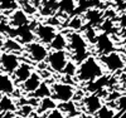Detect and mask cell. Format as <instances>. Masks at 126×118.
I'll list each match as a JSON object with an SVG mask.
<instances>
[{
    "mask_svg": "<svg viewBox=\"0 0 126 118\" xmlns=\"http://www.w3.org/2000/svg\"><path fill=\"white\" fill-rule=\"evenodd\" d=\"M105 68L101 64L100 59L96 57H88L83 63L78 64V70H77V76L76 79L81 83H94L102 77H105Z\"/></svg>",
    "mask_w": 126,
    "mask_h": 118,
    "instance_id": "cell-1",
    "label": "cell"
},
{
    "mask_svg": "<svg viewBox=\"0 0 126 118\" xmlns=\"http://www.w3.org/2000/svg\"><path fill=\"white\" fill-rule=\"evenodd\" d=\"M67 35H68V52L73 62L81 64L88 57H91L90 44L82 33L71 30V31H67Z\"/></svg>",
    "mask_w": 126,
    "mask_h": 118,
    "instance_id": "cell-2",
    "label": "cell"
},
{
    "mask_svg": "<svg viewBox=\"0 0 126 118\" xmlns=\"http://www.w3.org/2000/svg\"><path fill=\"white\" fill-rule=\"evenodd\" d=\"M49 53H50V50L47 45L35 40V41H32L24 47V54L23 55L27 57V62L34 63L38 66L40 63L47 62Z\"/></svg>",
    "mask_w": 126,
    "mask_h": 118,
    "instance_id": "cell-3",
    "label": "cell"
},
{
    "mask_svg": "<svg viewBox=\"0 0 126 118\" xmlns=\"http://www.w3.org/2000/svg\"><path fill=\"white\" fill-rule=\"evenodd\" d=\"M52 85V98L57 103H67L71 101H75L76 97V88L75 85L64 82H53Z\"/></svg>",
    "mask_w": 126,
    "mask_h": 118,
    "instance_id": "cell-4",
    "label": "cell"
},
{
    "mask_svg": "<svg viewBox=\"0 0 126 118\" xmlns=\"http://www.w3.org/2000/svg\"><path fill=\"white\" fill-rule=\"evenodd\" d=\"M98 59L107 73H116L120 70H125L126 59L120 52L115 50V52L109 53V54L100 55Z\"/></svg>",
    "mask_w": 126,
    "mask_h": 118,
    "instance_id": "cell-5",
    "label": "cell"
},
{
    "mask_svg": "<svg viewBox=\"0 0 126 118\" xmlns=\"http://www.w3.org/2000/svg\"><path fill=\"white\" fill-rule=\"evenodd\" d=\"M69 60H71V55L68 50L50 52L47 59V66H48V69L52 70L53 73L63 74Z\"/></svg>",
    "mask_w": 126,
    "mask_h": 118,
    "instance_id": "cell-6",
    "label": "cell"
},
{
    "mask_svg": "<svg viewBox=\"0 0 126 118\" xmlns=\"http://www.w3.org/2000/svg\"><path fill=\"white\" fill-rule=\"evenodd\" d=\"M22 57L18 54H13V53L8 52L0 53V70H1V73L13 76L15 70L19 68V66L22 64Z\"/></svg>",
    "mask_w": 126,
    "mask_h": 118,
    "instance_id": "cell-7",
    "label": "cell"
},
{
    "mask_svg": "<svg viewBox=\"0 0 126 118\" xmlns=\"http://www.w3.org/2000/svg\"><path fill=\"white\" fill-rule=\"evenodd\" d=\"M34 34L38 41L48 47L58 34V29L48 23H38L34 26Z\"/></svg>",
    "mask_w": 126,
    "mask_h": 118,
    "instance_id": "cell-8",
    "label": "cell"
},
{
    "mask_svg": "<svg viewBox=\"0 0 126 118\" xmlns=\"http://www.w3.org/2000/svg\"><path fill=\"white\" fill-rule=\"evenodd\" d=\"M82 104H83V109H85L88 114H97L105 107L103 99L97 93H91V94L86 95V97L82 99Z\"/></svg>",
    "mask_w": 126,
    "mask_h": 118,
    "instance_id": "cell-9",
    "label": "cell"
},
{
    "mask_svg": "<svg viewBox=\"0 0 126 118\" xmlns=\"http://www.w3.org/2000/svg\"><path fill=\"white\" fill-rule=\"evenodd\" d=\"M8 24L13 29H20L29 25V16L22 8H19L10 13L8 18Z\"/></svg>",
    "mask_w": 126,
    "mask_h": 118,
    "instance_id": "cell-10",
    "label": "cell"
},
{
    "mask_svg": "<svg viewBox=\"0 0 126 118\" xmlns=\"http://www.w3.org/2000/svg\"><path fill=\"white\" fill-rule=\"evenodd\" d=\"M83 19L92 28L101 26V24L106 20L105 12L103 10H100L98 8H88L85 12V14H83Z\"/></svg>",
    "mask_w": 126,
    "mask_h": 118,
    "instance_id": "cell-11",
    "label": "cell"
},
{
    "mask_svg": "<svg viewBox=\"0 0 126 118\" xmlns=\"http://www.w3.org/2000/svg\"><path fill=\"white\" fill-rule=\"evenodd\" d=\"M35 70L32 66V63L27 62V60H23L22 64L19 66V68L15 70V73L13 74V78H14V82L16 83V85H22L23 83H25L30 76L33 74Z\"/></svg>",
    "mask_w": 126,
    "mask_h": 118,
    "instance_id": "cell-12",
    "label": "cell"
},
{
    "mask_svg": "<svg viewBox=\"0 0 126 118\" xmlns=\"http://www.w3.org/2000/svg\"><path fill=\"white\" fill-rule=\"evenodd\" d=\"M43 82H44V78L42 77V74H40L38 70H35V72L30 76V78H29L25 83H23L20 87H22V89H23L24 93L32 95V94H33V93L40 87Z\"/></svg>",
    "mask_w": 126,
    "mask_h": 118,
    "instance_id": "cell-13",
    "label": "cell"
},
{
    "mask_svg": "<svg viewBox=\"0 0 126 118\" xmlns=\"http://www.w3.org/2000/svg\"><path fill=\"white\" fill-rule=\"evenodd\" d=\"M16 89V83L14 82L13 76L5 73H0V94L1 95H12Z\"/></svg>",
    "mask_w": 126,
    "mask_h": 118,
    "instance_id": "cell-14",
    "label": "cell"
},
{
    "mask_svg": "<svg viewBox=\"0 0 126 118\" xmlns=\"http://www.w3.org/2000/svg\"><path fill=\"white\" fill-rule=\"evenodd\" d=\"M59 3L61 0H43L39 8V14L46 18L54 16L59 10Z\"/></svg>",
    "mask_w": 126,
    "mask_h": 118,
    "instance_id": "cell-15",
    "label": "cell"
},
{
    "mask_svg": "<svg viewBox=\"0 0 126 118\" xmlns=\"http://www.w3.org/2000/svg\"><path fill=\"white\" fill-rule=\"evenodd\" d=\"M115 48V44L112 39L109 37V34H100L98 37V40L96 43V49L100 55H105V54H109L111 52H115L113 50Z\"/></svg>",
    "mask_w": 126,
    "mask_h": 118,
    "instance_id": "cell-16",
    "label": "cell"
},
{
    "mask_svg": "<svg viewBox=\"0 0 126 118\" xmlns=\"http://www.w3.org/2000/svg\"><path fill=\"white\" fill-rule=\"evenodd\" d=\"M50 52L68 50V35L66 31H58V34L53 39V41L48 45Z\"/></svg>",
    "mask_w": 126,
    "mask_h": 118,
    "instance_id": "cell-17",
    "label": "cell"
},
{
    "mask_svg": "<svg viewBox=\"0 0 126 118\" xmlns=\"http://www.w3.org/2000/svg\"><path fill=\"white\" fill-rule=\"evenodd\" d=\"M4 52L13 53V54H18V55H23L24 54V45L16 38L8 37L6 41H5V45H4Z\"/></svg>",
    "mask_w": 126,
    "mask_h": 118,
    "instance_id": "cell-18",
    "label": "cell"
},
{
    "mask_svg": "<svg viewBox=\"0 0 126 118\" xmlns=\"http://www.w3.org/2000/svg\"><path fill=\"white\" fill-rule=\"evenodd\" d=\"M58 108V104L57 102L52 98V97H47L44 99H40L39 102V105L37 107V113L38 114H47L48 112L53 111Z\"/></svg>",
    "mask_w": 126,
    "mask_h": 118,
    "instance_id": "cell-19",
    "label": "cell"
},
{
    "mask_svg": "<svg viewBox=\"0 0 126 118\" xmlns=\"http://www.w3.org/2000/svg\"><path fill=\"white\" fill-rule=\"evenodd\" d=\"M0 111L4 113H13L16 111V104L12 95H1L0 97Z\"/></svg>",
    "mask_w": 126,
    "mask_h": 118,
    "instance_id": "cell-20",
    "label": "cell"
},
{
    "mask_svg": "<svg viewBox=\"0 0 126 118\" xmlns=\"http://www.w3.org/2000/svg\"><path fill=\"white\" fill-rule=\"evenodd\" d=\"M30 97H33V98H37V99H44L47 97H52V85L48 84L47 80H44L43 83H42L40 87L30 95Z\"/></svg>",
    "mask_w": 126,
    "mask_h": 118,
    "instance_id": "cell-21",
    "label": "cell"
},
{
    "mask_svg": "<svg viewBox=\"0 0 126 118\" xmlns=\"http://www.w3.org/2000/svg\"><path fill=\"white\" fill-rule=\"evenodd\" d=\"M58 108L64 113L66 116H76L77 114V105H76V102L75 101H71V102H67V103H61L58 105Z\"/></svg>",
    "mask_w": 126,
    "mask_h": 118,
    "instance_id": "cell-22",
    "label": "cell"
},
{
    "mask_svg": "<svg viewBox=\"0 0 126 118\" xmlns=\"http://www.w3.org/2000/svg\"><path fill=\"white\" fill-rule=\"evenodd\" d=\"M85 19H83V16H79V15H75L72 16L69 23H68V28L72 30V31H78L81 30L83 26H85Z\"/></svg>",
    "mask_w": 126,
    "mask_h": 118,
    "instance_id": "cell-23",
    "label": "cell"
},
{
    "mask_svg": "<svg viewBox=\"0 0 126 118\" xmlns=\"http://www.w3.org/2000/svg\"><path fill=\"white\" fill-rule=\"evenodd\" d=\"M83 37L86 38V40L88 41V44L91 45H96V43H97V40H98V37H100V34H97L96 33V30H94V28H92V26H88V28H86V30L83 31Z\"/></svg>",
    "mask_w": 126,
    "mask_h": 118,
    "instance_id": "cell-24",
    "label": "cell"
},
{
    "mask_svg": "<svg viewBox=\"0 0 126 118\" xmlns=\"http://www.w3.org/2000/svg\"><path fill=\"white\" fill-rule=\"evenodd\" d=\"M19 9L18 0H0V10L1 12H14Z\"/></svg>",
    "mask_w": 126,
    "mask_h": 118,
    "instance_id": "cell-25",
    "label": "cell"
},
{
    "mask_svg": "<svg viewBox=\"0 0 126 118\" xmlns=\"http://www.w3.org/2000/svg\"><path fill=\"white\" fill-rule=\"evenodd\" d=\"M77 8V1L76 0H61L59 3V10L61 13H72L73 10Z\"/></svg>",
    "mask_w": 126,
    "mask_h": 118,
    "instance_id": "cell-26",
    "label": "cell"
},
{
    "mask_svg": "<svg viewBox=\"0 0 126 118\" xmlns=\"http://www.w3.org/2000/svg\"><path fill=\"white\" fill-rule=\"evenodd\" d=\"M77 70H78V64L71 59V60L68 62V64H67L64 72H63V74H64L67 78H76Z\"/></svg>",
    "mask_w": 126,
    "mask_h": 118,
    "instance_id": "cell-27",
    "label": "cell"
},
{
    "mask_svg": "<svg viewBox=\"0 0 126 118\" xmlns=\"http://www.w3.org/2000/svg\"><path fill=\"white\" fill-rule=\"evenodd\" d=\"M97 117L98 118H115L116 117V113H115L113 109H110L107 105H105L103 108L97 113Z\"/></svg>",
    "mask_w": 126,
    "mask_h": 118,
    "instance_id": "cell-28",
    "label": "cell"
},
{
    "mask_svg": "<svg viewBox=\"0 0 126 118\" xmlns=\"http://www.w3.org/2000/svg\"><path fill=\"white\" fill-rule=\"evenodd\" d=\"M117 107V112L119 114H122L126 112V95H120V97L115 101Z\"/></svg>",
    "mask_w": 126,
    "mask_h": 118,
    "instance_id": "cell-29",
    "label": "cell"
},
{
    "mask_svg": "<svg viewBox=\"0 0 126 118\" xmlns=\"http://www.w3.org/2000/svg\"><path fill=\"white\" fill-rule=\"evenodd\" d=\"M34 112V107L32 105V104H23L22 107H20V109H19V114L22 116V117H28L29 114H32Z\"/></svg>",
    "mask_w": 126,
    "mask_h": 118,
    "instance_id": "cell-30",
    "label": "cell"
},
{
    "mask_svg": "<svg viewBox=\"0 0 126 118\" xmlns=\"http://www.w3.org/2000/svg\"><path fill=\"white\" fill-rule=\"evenodd\" d=\"M44 118H67V116L63 113L59 108H56V109H53V111L48 112Z\"/></svg>",
    "mask_w": 126,
    "mask_h": 118,
    "instance_id": "cell-31",
    "label": "cell"
},
{
    "mask_svg": "<svg viewBox=\"0 0 126 118\" xmlns=\"http://www.w3.org/2000/svg\"><path fill=\"white\" fill-rule=\"evenodd\" d=\"M5 41H6V37L4 35V33L0 31V53L4 52V45H5Z\"/></svg>",
    "mask_w": 126,
    "mask_h": 118,
    "instance_id": "cell-32",
    "label": "cell"
},
{
    "mask_svg": "<svg viewBox=\"0 0 126 118\" xmlns=\"http://www.w3.org/2000/svg\"><path fill=\"white\" fill-rule=\"evenodd\" d=\"M12 118H24V117H22L20 114H15V116H13Z\"/></svg>",
    "mask_w": 126,
    "mask_h": 118,
    "instance_id": "cell-33",
    "label": "cell"
},
{
    "mask_svg": "<svg viewBox=\"0 0 126 118\" xmlns=\"http://www.w3.org/2000/svg\"><path fill=\"white\" fill-rule=\"evenodd\" d=\"M116 3H120V1H125V0H115Z\"/></svg>",
    "mask_w": 126,
    "mask_h": 118,
    "instance_id": "cell-34",
    "label": "cell"
},
{
    "mask_svg": "<svg viewBox=\"0 0 126 118\" xmlns=\"http://www.w3.org/2000/svg\"><path fill=\"white\" fill-rule=\"evenodd\" d=\"M125 43H126V31H125Z\"/></svg>",
    "mask_w": 126,
    "mask_h": 118,
    "instance_id": "cell-35",
    "label": "cell"
},
{
    "mask_svg": "<svg viewBox=\"0 0 126 118\" xmlns=\"http://www.w3.org/2000/svg\"><path fill=\"white\" fill-rule=\"evenodd\" d=\"M125 72H126V67H125Z\"/></svg>",
    "mask_w": 126,
    "mask_h": 118,
    "instance_id": "cell-36",
    "label": "cell"
},
{
    "mask_svg": "<svg viewBox=\"0 0 126 118\" xmlns=\"http://www.w3.org/2000/svg\"><path fill=\"white\" fill-rule=\"evenodd\" d=\"M24 1H25V0H24Z\"/></svg>",
    "mask_w": 126,
    "mask_h": 118,
    "instance_id": "cell-37",
    "label": "cell"
}]
</instances>
